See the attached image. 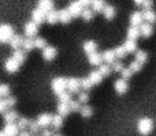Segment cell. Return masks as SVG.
I'll return each instance as SVG.
<instances>
[{
    "label": "cell",
    "mask_w": 156,
    "mask_h": 136,
    "mask_svg": "<svg viewBox=\"0 0 156 136\" xmlns=\"http://www.w3.org/2000/svg\"><path fill=\"white\" fill-rule=\"evenodd\" d=\"M58 97H59L60 104H69V102L71 101V93H69V91H65V93H62Z\"/></svg>",
    "instance_id": "42"
},
{
    "label": "cell",
    "mask_w": 156,
    "mask_h": 136,
    "mask_svg": "<svg viewBox=\"0 0 156 136\" xmlns=\"http://www.w3.org/2000/svg\"><path fill=\"white\" fill-rule=\"evenodd\" d=\"M3 118H4L5 124H10V123H16L19 116H18V112H15V110H7L3 114Z\"/></svg>",
    "instance_id": "17"
},
{
    "label": "cell",
    "mask_w": 156,
    "mask_h": 136,
    "mask_svg": "<svg viewBox=\"0 0 156 136\" xmlns=\"http://www.w3.org/2000/svg\"><path fill=\"white\" fill-rule=\"evenodd\" d=\"M45 21L48 22L49 25L58 23V22H59V11H55V10L49 11V12L47 14V19H45Z\"/></svg>",
    "instance_id": "24"
},
{
    "label": "cell",
    "mask_w": 156,
    "mask_h": 136,
    "mask_svg": "<svg viewBox=\"0 0 156 136\" xmlns=\"http://www.w3.org/2000/svg\"><path fill=\"white\" fill-rule=\"evenodd\" d=\"M19 67H21V64H19L12 56H11L10 59L5 60V63H4V68L8 74H14V72H16L19 69Z\"/></svg>",
    "instance_id": "8"
},
{
    "label": "cell",
    "mask_w": 156,
    "mask_h": 136,
    "mask_svg": "<svg viewBox=\"0 0 156 136\" xmlns=\"http://www.w3.org/2000/svg\"><path fill=\"white\" fill-rule=\"evenodd\" d=\"M10 86L8 85H0V98H7L10 95Z\"/></svg>",
    "instance_id": "41"
},
{
    "label": "cell",
    "mask_w": 156,
    "mask_h": 136,
    "mask_svg": "<svg viewBox=\"0 0 156 136\" xmlns=\"http://www.w3.org/2000/svg\"><path fill=\"white\" fill-rule=\"evenodd\" d=\"M37 8H40L41 11L48 14L49 11L54 10V0H38Z\"/></svg>",
    "instance_id": "14"
},
{
    "label": "cell",
    "mask_w": 156,
    "mask_h": 136,
    "mask_svg": "<svg viewBox=\"0 0 156 136\" xmlns=\"http://www.w3.org/2000/svg\"><path fill=\"white\" fill-rule=\"evenodd\" d=\"M27 129H29V132H30L32 135H36V134H38V132H40V125L37 124V121L30 120V123H29V127H27Z\"/></svg>",
    "instance_id": "38"
},
{
    "label": "cell",
    "mask_w": 156,
    "mask_h": 136,
    "mask_svg": "<svg viewBox=\"0 0 156 136\" xmlns=\"http://www.w3.org/2000/svg\"><path fill=\"white\" fill-rule=\"evenodd\" d=\"M123 64H122L121 61H115L114 64H111V69H112L114 72H122V69H123Z\"/></svg>",
    "instance_id": "48"
},
{
    "label": "cell",
    "mask_w": 156,
    "mask_h": 136,
    "mask_svg": "<svg viewBox=\"0 0 156 136\" xmlns=\"http://www.w3.org/2000/svg\"><path fill=\"white\" fill-rule=\"evenodd\" d=\"M143 16H144V19L147 21V23H155L156 22V12L154 10H144V12H143Z\"/></svg>",
    "instance_id": "27"
},
{
    "label": "cell",
    "mask_w": 156,
    "mask_h": 136,
    "mask_svg": "<svg viewBox=\"0 0 156 136\" xmlns=\"http://www.w3.org/2000/svg\"><path fill=\"white\" fill-rule=\"evenodd\" d=\"M97 71L101 74L103 78H107V76H110V74L112 72V69H111V65L110 64H100Z\"/></svg>",
    "instance_id": "35"
},
{
    "label": "cell",
    "mask_w": 156,
    "mask_h": 136,
    "mask_svg": "<svg viewBox=\"0 0 156 136\" xmlns=\"http://www.w3.org/2000/svg\"><path fill=\"white\" fill-rule=\"evenodd\" d=\"M67 10H69V12L71 14V16L76 18V16H81V14H82V11H83V7L78 0H76V2H71L70 4H69Z\"/></svg>",
    "instance_id": "6"
},
{
    "label": "cell",
    "mask_w": 156,
    "mask_h": 136,
    "mask_svg": "<svg viewBox=\"0 0 156 136\" xmlns=\"http://www.w3.org/2000/svg\"><path fill=\"white\" fill-rule=\"evenodd\" d=\"M22 49L25 52H30L34 49V40L33 38H25L23 44H22Z\"/></svg>",
    "instance_id": "33"
},
{
    "label": "cell",
    "mask_w": 156,
    "mask_h": 136,
    "mask_svg": "<svg viewBox=\"0 0 156 136\" xmlns=\"http://www.w3.org/2000/svg\"><path fill=\"white\" fill-rule=\"evenodd\" d=\"M56 56H58V51H56V48H55V46L47 45L45 48L43 49V59L47 60V61H51V60H54Z\"/></svg>",
    "instance_id": "9"
},
{
    "label": "cell",
    "mask_w": 156,
    "mask_h": 136,
    "mask_svg": "<svg viewBox=\"0 0 156 136\" xmlns=\"http://www.w3.org/2000/svg\"><path fill=\"white\" fill-rule=\"evenodd\" d=\"M123 48L126 49L127 53H134V52H137V42L134 40H129L127 38L123 44Z\"/></svg>",
    "instance_id": "21"
},
{
    "label": "cell",
    "mask_w": 156,
    "mask_h": 136,
    "mask_svg": "<svg viewBox=\"0 0 156 136\" xmlns=\"http://www.w3.org/2000/svg\"><path fill=\"white\" fill-rule=\"evenodd\" d=\"M115 55H116V59H123L125 56L127 55V52H126V49L123 48V45H121V46H116L115 49Z\"/></svg>",
    "instance_id": "44"
},
{
    "label": "cell",
    "mask_w": 156,
    "mask_h": 136,
    "mask_svg": "<svg viewBox=\"0 0 156 136\" xmlns=\"http://www.w3.org/2000/svg\"><path fill=\"white\" fill-rule=\"evenodd\" d=\"M101 57H103V61L105 64H114L116 61V55H115V51L114 49H108V51H104L101 53Z\"/></svg>",
    "instance_id": "11"
},
{
    "label": "cell",
    "mask_w": 156,
    "mask_h": 136,
    "mask_svg": "<svg viewBox=\"0 0 156 136\" xmlns=\"http://www.w3.org/2000/svg\"><path fill=\"white\" fill-rule=\"evenodd\" d=\"M55 132H52V131H49L48 128H45V129H43V132H41V135L40 136H54Z\"/></svg>",
    "instance_id": "52"
},
{
    "label": "cell",
    "mask_w": 156,
    "mask_h": 136,
    "mask_svg": "<svg viewBox=\"0 0 156 136\" xmlns=\"http://www.w3.org/2000/svg\"><path fill=\"white\" fill-rule=\"evenodd\" d=\"M71 19H73V16H71V14L69 12L67 8L59 11V22H62V23L66 25V23H70Z\"/></svg>",
    "instance_id": "22"
},
{
    "label": "cell",
    "mask_w": 156,
    "mask_h": 136,
    "mask_svg": "<svg viewBox=\"0 0 156 136\" xmlns=\"http://www.w3.org/2000/svg\"><path fill=\"white\" fill-rule=\"evenodd\" d=\"M81 18H82L85 22H90L92 19H93V11H92V10H86V8H83L82 14H81Z\"/></svg>",
    "instance_id": "40"
},
{
    "label": "cell",
    "mask_w": 156,
    "mask_h": 136,
    "mask_svg": "<svg viewBox=\"0 0 156 136\" xmlns=\"http://www.w3.org/2000/svg\"><path fill=\"white\" fill-rule=\"evenodd\" d=\"M71 113V109H70V105L69 104H60L58 105V114H60L62 117H66Z\"/></svg>",
    "instance_id": "28"
},
{
    "label": "cell",
    "mask_w": 156,
    "mask_h": 136,
    "mask_svg": "<svg viewBox=\"0 0 156 136\" xmlns=\"http://www.w3.org/2000/svg\"><path fill=\"white\" fill-rule=\"evenodd\" d=\"M23 40L25 38L22 37V35L19 34H14V37L10 40V46L14 49V51H16V49H22V44H23Z\"/></svg>",
    "instance_id": "15"
},
{
    "label": "cell",
    "mask_w": 156,
    "mask_h": 136,
    "mask_svg": "<svg viewBox=\"0 0 156 136\" xmlns=\"http://www.w3.org/2000/svg\"><path fill=\"white\" fill-rule=\"evenodd\" d=\"M80 114L82 116L83 118H89L93 114V109H92V106H89V105H82L81 110H80Z\"/></svg>",
    "instance_id": "32"
},
{
    "label": "cell",
    "mask_w": 156,
    "mask_h": 136,
    "mask_svg": "<svg viewBox=\"0 0 156 136\" xmlns=\"http://www.w3.org/2000/svg\"><path fill=\"white\" fill-rule=\"evenodd\" d=\"M88 78L90 79V82H92V85H93V86L100 85V83H101V80H103V76H101V74H100L99 71H92L90 74H89Z\"/></svg>",
    "instance_id": "25"
},
{
    "label": "cell",
    "mask_w": 156,
    "mask_h": 136,
    "mask_svg": "<svg viewBox=\"0 0 156 136\" xmlns=\"http://www.w3.org/2000/svg\"><path fill=\"white\" fill-rule=\"evenodd\" d=\"M32 19H33V22H34V23L41 25L43 22H45L47 14L44 12V11H41L40 8H36V10H33V12H32Z\"/></svg>",
    "instance_id": "12"
},
{
    "label": "cell",
    "mask_w": 156,
    "mask_h": 136,
    "mask_svg": "<svg viewBox=\"0 0 156 136\" xmlns=\"http://www.w3.org/2000/svg\"><path fill=\"white\" fill-rule=\"evenodd\" d=\"M134 3L137 5H143V3H144V0H134Z\"/></svg>",
    "instance_id": "55"
},
{
    "label": "cell",
    "mask_w": 156,
    "mask_h": 136,
    "mask_svg": "<svg viewBox=\"0 0 156 136\" xmlns=\"http://www.w3.org/2000/svg\"><path fill=\"white\" fill-rule=\"evenodd\" d=\"M51 125L54 127L55 129H60L63 127V117L60 114H54L52 116V123Z\"/></svg>",
    "instance_id": "30"
},
{
    "label": "cell",
    "mask_w": 156,
    "mask_h": 136,
    "mask_svg": "<svg viewBox=\"0 0 156 136\" xmlns=\"http://www.w3.org/2000/svg\"><path fill=\"white\" fill-rule=\"evenodd\" d=\"M12 57L19 63V64H23L25 60H26V55H25L23 49H16V51H14Z\"/></svg>",
    "instance_id": "29"
},
{
    "label": "cell",
    "mask_w": 156,
    "mask_h": 136,
    "mask_svg": "<svg viewBox=\"0 0 156 136\" xmlns=\"http://www.w3.org/2000/svg\"><path fill=\"white\" fill-rule=\"evenodd\" d=\"M18 136H32V134H30L29 131H26V129H25V131H21V132H19Z\"/></svg>",
    "instance_id": "54"
},
{
    "label": "cell",
    "mask_w": 156,
    "mask_h": 136,
    "mask_svg": "<svg viewBox=\"0 0 156 136\" xmlns=\"http://www.w3.org/2000/svg\"><path fill=\"white\" fill-rule=\"evenodd\" d=\"M129 68L132 69V72L134 74V72H138V71H141V68H143V64H140L138 61H132L130 63V65H129Z\"/></svg>",
    "instance_id": "46"
},
{
    "label": "cell",
    "mask_w": 156,
    "mask_h": 136,
    "mask_svg": "<svg viewBox=\"0 0 156 136\" xmlns=\"http://www.w3.org/2000/svg\"><path fill=\"white\" fill-rule=\"evenodd\" d=\"M103 15H104V18L107 21H111L115 16V8H114V5H105L104 11H103Z\"/></svg>",
    "instance_id": "31"
},
{
    "label": "cell",
    "mask_w": 156,
    "mask_h": 136,
    "mask_svg": "<svg viewBox=\"0 0 156 136\" xmlns=\"http://www.w3.org/2000/svg\"><path fill=\"white\" fill-rule=\"evenodd\" d=\"M140 33L143 37L149 38L152 35V33H154V27H152L151 23H143L140 26Z\"/></svg>",
    "instance_id": "20"
},
{
    "label": "cell",
    "mask_w": 156,
    "mask_h": 136,
    "mask_svg": "<svg viewBox=\"0 0 156 136\" xmlns=\"http://www.w3.org/2000/svg\"><path fill=\"white\" fill-rule=\"evenodd\" d=\"M51 87L56 95H60L62 93L67 91V78H63V76L55 78L51 83Z\"/></svg>",
    "instance_id": "2"
},
{
    "label": "cell",
    "mask_w": 156,
    "mask_h": 136,
    "mask_svg": "<svg viewBox=\"0 0 156 136\" xmlns=\"http://www.w3.org/2000/svg\"><path fill=\"white\" fill-rule=\"evenodd\" d=\"M29 123H30L29 118H26V117H19L18 120H16L15 124L18 125L19 131H25V129H27V127H29Z\"/></svg>",
    "instance_id": "34"
},
{
    "label": "cell",
    "mask_w": 156,
    "mask_h": 136,
    "mask_svg": "<svg viewBox=\"0 0 156 136\" xmlns=\"http://www.w3.org/2000/svg\"><path fill=\"white\" fill-rule=\"evenodd\" d=\"M77 101L80 102L81 105L88 104V101H89V95H88V93H86V91H80V93H78V99H77Z\"/></svg>",
    "instance_id": "43"
},
{
    "label": "cell",
    "mask_w": 156,
    "mask_h": 136,
    "mask_svg": "<svg viewBox=\"0 0 156 136\" xmlns=\"http://www.w3.org/2000/svg\"><path fill=\"white\" fill-rule=\"evenodd\" d=\"M92 82H90V79L89 78H82L81 79V88H82V91H88V90H90L92 88Z\"/></svg>",
    "instance_id": "39"
},
{
    "label": "cell",
    "mask_w": 156,
    "mask_h": 136,
    "mask_svg": "<svg viewBox=\"0 0 156 136\" xmlns=\"http://www.w3.org/2000/svg\"><path fill=\"white\" fill-rule=\"evenodd\" d=\"M14 29L10 25H0V42L5 44L10 42V40L14 37Z\"/></svg>",
    "instance_id": "3"
},
{
    "label": "cell",
    "mask_w": 156,
    "mask_h": 136,
    "mask_svg": "<svg viewBox=\"0 0 156 136\" xmlns=\"http://www.w3.org/2000/svg\"><path fill=\"white\" fill-rule=\"evenodd\" d=\"M138 37H141V33H140V27H136V26H132L127 29V38L129 40H137Z\"/></svg>",
    "instance_id": "26"
},
{
    "label": "cell",
    "mask_w": 156,
    "mask_h": 136,
    "mask_svg": "<svg viewBox=\"0 0 156 136\" xmlns=\"http://www.w3.org/2000/svg\"><path fill=\"white\" fill-rule=\"evenodd\" d=\"M7 110H8V106H7V102H5V98H0V113L4 114Z\"/></svg>",
    "instance_id": "49"
},
{
    "label": "cell",
    "mask_w": 156,
    "mask_h": 136,
    "mask_svg": "<svg viewBox=\"0 0 156 136\" xmlns=\"http://www.w3.org/2000/svg\"><path fill=\"white\" fill-rule=\"evenodd\" d=\"M69 105H70V109H71V112H74V113H76V112L80 113L81 106H82V105H81L78 101H73V99H71V101L69 102Z\"/></svg>",
    "instance_id": "45"
},
{
    "label": "cell",
    "mask_w": 156,
    "mask_h": 136,
    "mask_svg": "<svg viewBox=\"0 0 156 136\" xmlns=\"http://www.w3.org/2000/svg\"><path fill=\"white\" fill-rule=\"evenodd\" d=\"M121 75H122V78L123 79H126V80H129L130 78H132V75H133V72H132V69H130L129 67H125L123 69H122V72H121Z\"/></svg>",
    "instance_id": "47"
},
{
    "label": "cell",
    "mask_w": 156,
    "mask_h": 136,
    "mask_svg": "<svg viewBox=\"0 0 156 136\" xmlns=\"http://www.w3.org/2000/svg\"><path fill=\"white\" fill-rule=\"evenodd\" d=\"M152 5H154V0H144L143 3L144 10H152Z\"/></svg>",
    "instance_id": "51"
},
{
    "label": "cell",
    "mask_w": 156,
    "mask_h": 136,
    "mask_svg": "<svg viewBox=\"0 0 156 136\" xmlns=\"http://www.w3.org/2000/svg\"><path fill=\"white\" fill-rule=\"evenodd\" d=\"M37 32H38V25L34 23L33 21L27 22V23L25 25V35H26L27 38H33L37 34Z\"/></svg>",
    "instance_id": "10"
},
{
    "label": "cell",
    "mask_w": 156,
    "mask_h": 136,
    "mask_svg": "<svg viewBox=\"0 0 156 136\" xmlns=\"http://www.w3.org/2000/svg\"><path fill=\"white\" fill-rule=\"evenodd\" d=\"M143 21H144V16H143V12H133L132 16H130V25L132 26H136V27H140L143 25Z\"/></svg>",
    "instance_id": "16"
},
{
    "label": "cell",
    "mask_w": 156,
    "mask_h": 136,
    "mask_svg": "<svg viewBox=\"0 0 156 136\" xmlns=\"http://www.w3.org/2000/svg\"><path fill=\"white\" fill-rule=\"evenodd\" d=\"M34 40V49H44L47 46V41H45V38H43V37H36V38H33Z\"/></svg>",
    "instance_id": "37"
},
{
    "label": "cell",
    "mask_w": 156,
    "mask_h": 136,
    "mask_svg": "<svg viewBox=\"0 0 156 136\" xmlns=\"http://www.w3.org/2000/svg\"><path fill=\"white\" fill-rule=\"evenodd\" d=\"M54 136H63V135H62V134H59V132H55Z\"/></svg>",
    "instance_id": "56"
},
{
    "label": "cell",
    "mask_w": 156,
    "mask_h": 136,
    "mask_svg": "<svg viewBox=\"0 0 156 136\" xmlns=\"http://www.w3.org/2000/svg\"><path fill=\"white\" fill-rule=\"evenodd\" d=\"M0 136H5V134L3 131H0Z\"/></svg>",
    "instance_id": "57"
},
{
    "label": "cell",
    "mask_w": 156,
    "mask_h": 136,
    "mask_svg": "<svg viewBox=\"0 0 156 136\" xmlns=\"http://www.w3.org/2000/svg\"><path fill=\"white\" fill-rule=\"evenodd\" d=\"M82 49H83V52H85L86 55L94 53V52L97 51V44L94 42V41L89 40V41H86V42H83V45H82Z\"/></svg>",
    "instance_id": "18"
},
{
    "label": "cell",
    "mask_w": 156,
    "mask_h": 136,
    "mask_svg": "<svg viewBox=\"0 0 156 136\" xmlns=\"http://www.w3.org/2000/svg\"><path fill=\"white\" fill-rule=\"evenodd\" d=\"M81 90V79L78 78H70L67 79V91L71 94H78Z\"/></svg>",
    "instance_id": "5"
},
{
    "label": "cell",
    "mask_w": 156,
    "mask_h": 136,
    "mask_svg": "<svg viewBox=\"0 0 156 136\" xmlns=\"http://www.w3.org/2000/svg\"><path fill=\"white\" fill-rule=\"evenodd\" d=\"M5 102H7V106H8V108H12L14 105L16 104V98H15V97L8 95L7 98H5Z\"/></svg>",
    "instance_id": "50"
},
{
    "label": "cell",
    "mask_w": 156,
    "mask_h": 136,
    "mask_svg": "<svg viewBox=\"0 0 156 136\" xmlns=\"http://www.w3.org/2000/svg\"><path fill=\"white\" fill-rule=\"evenodd\" d=\"M137 129L143 136L149 135L152 132V129H154V121H152V118H149V117L140 118L137 123Z\"/></svg>",
    "instance_id": "1"
},
{
    "label": "cell",
    "mask_w": 156,
    "mask_h": 136,
    "mask_svg": "<svg viewBox=\"0 0 156 136\" xmlns=\"http://www.w3.org/2000/svg\"><path fill=\"white\" fill-rule=\"evenodd\" d=\"M88 60H89V64H92V65H97V67H99L100 64H103V57H101V55L97 53V52L88 55Z\"/></svg>",
    "instance_id": "19"
},
{
    "label": "cell",
    "mask_w": 156,
    "mask_h": 136,
    "mask_svg": "<svg viewBox=\"0 0 156 136\" xmlns=\"http://www.w3.org/2000/svg\"><path fill=\"white\" fill-rule=\"evenodd\" d=\"M147 60H148V53L147 52H144V51L136 52V61H138L140 64L144 65L147 63Z\"/></svg>",
    "instance_id": "36"
},
{
    "label": "cell",
    "mask_w": 156,
    "mask_h": 136,
    "mask_svg": "<svg viewBox=\"0 0 156 136\" xmlns=\"http://www.w3.org/2000/svg\"><path fill=\"white\" fill-rule=\"evenodd\" d=\"M37 124L40 125V128H43V129H45V128H48L49 125H51V123H52V114H49V113H43V114H38V117H37Z\"/></svg>",
    "instance_id": "7"
},
{
    "label": "cell",
    "mask_w": 156,
    "mask_h": 136,
    "mask_svg": "<svg viewBox=\"0 0 156 136\" xmlns=\"http://www.w3.org/2000/svg\"><path fill=\"white\" fill-rule=\"evenodd\" d=\"M90 5H92V10H93L94 12H103L105 8L104 0H92Z\"/></svg>",
    "instance_id": "23"
},
{
    "label": "cell",
    "mask_w": 156,
    "mask_h": 136,
    "mask_svg": "<svg viewBox=\"0 0 156 136\" xmlns=\"http://www.w3.org/2000/svg\"><path fill=\"white\" fill-rule=\"evenodd\" d=\"M114 88H115V93L119 94V95L125 94L127 91V88H129L127 80L123 79V78H119V79H116L115 82H114Z\"/></svg>",
    "instance_id": "4"
},
{
    "label": "cell",
    "mask_w": 156,
    "mask_h": 136,
    "mask_svg": "<svg viewBox=\"0 0 156 136\" xmlns=\"http://www.w3.org/2000/svg\"><path fill=\"white\" fill-rule=\"evenodd\" d=\"M3 132L5 134V136H18L19 135V128L15 123H10V124H5L4 125Z\"/></svg>",
    "instance_id": "13"
},
{
    "label": "cell",
    "mask_w": 156,
    "mask_h": 136,
    "mask_svg": "<svg viewBox=\"0 0 156 136\" xmlns=\"http://www.w3.org/2000/svg\"><path fill=\"white\" fill-rule=\"evenodd\" d=\"M78 2L82 4V7H86V5H90L92 0H78Z\"/></svg>",
    "instance_id": "53"
}]
</instances>
